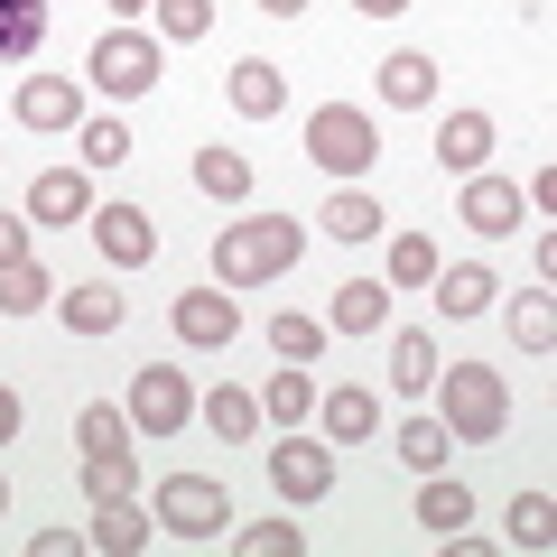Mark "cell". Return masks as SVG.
Masks as SVG:
<instances>
[{"label": "cell", "instance_id": "6da1fadb", "mask_svg": "<svg viewBox=\"0 0 557 557\" xmlns=\"http://www.w3.org/2000/svg\"><path fill=\"white\" fill-rule=\"evenodd\" d=\"M307 260V223L298 214H242L214 233V278L223 288H270Z\"/></svg>", "mask_w": 557, "mask_h": 557}, {"label": "cell", "instance_id": "7a4b0ae2", "mask_svg": "<svg viewBox=\"0 0 557 557\" xmlns=\"http://www.w3.org/2000/svg\"><path fill=\"white\" fill-rule=\"evenodd\" d=\"M428 391L446 399L437 418H446V437H456V446H493L502 428H511V391H502V372H493V362H446V372L428 381Z\"/></svg>", "mask_w": 557, "mask_h": 557}, {"label": "cell", "instance_id": "3957f363", "mask_svg": "<svg viewBox=\"0 0 557 557\" xmlns=\"http://www.w3.org/2000/svg\"><path fill=\"white\" fill-rule=\"evenodd\" d=\"M307 159H317L335 186H362L372 159H381L372 112H362V102H317V112H307Z\"/></svg>", "mask_w": 557, "mask_h": 557}, {"label": "cell", "instance_id": "277c9868", "mask_svg": "<svg viewBox=\"0 0 557 557\" xmlns=\"http://www.w3.org/2000/svg\"><path fill=\"white\" fill-rule=\"evenodd\" d=\"M84 75H94V94H102V102H139V94H159L168 47L149 38V28H102L94 57H84Z\"/></svg>", "mask_w": 557, "mask_h": 557}, {"label": "cell", "instance_id": "5b68a950", "mask_svg": "<svg viewBox=\"0 0 557 557\" xmlns=\"http://www.w3.org/2000/svg\"><path fill=\"white\" fill-rule=\"evenodd\" d=\"M121 409H131V437H177L186 418H196V381H186L177 362H139Z\"/></svg>", "mask_w": 557, "mask_h": 557}, {"label": "cell", "instance_id": "8992f818", "mask_svg": "<svg viewBox=\"0 0 557 557\" xmlns=\"http://www.w3.org/2000/svg\"><path fill=\"white\" fill-rule=\"evenodd\" d=\"M159 520L177 539H233V493L214 474H168L159 483Z\"/></svg>", "mask_w": 557, "mask_h": 557}, {"label": "cell", "instance_id": "52a82bcc", "mask_svg": "<svg viewBox=\"0 0 557 557\" xmlns=\"http://www.w3.org/2000/svg\"><path fill=\"white\" fill-rule=\"evenodd\" d=\"M270 493L278 502H325L335 493V446H307L298 428H288V437L270 446Z\"/></svg>", "mask_w": 557, "mask_h": 557}, {"label": "cell", "instance_id": "ba28073f", "mask_svg": "<svg viewBox=\"0 0 557 557\" xmlns=\"http://www.w3.org/2000/svg\"><path fill=\"white\" fill-rule=\"evenodd\" d=\"M94 251L112 260V270H139V260H159V223H149V205H94Z\"/></svg>", "mask_w": 557, "mask_h": 557}, {"label": "cell", "instance_id": "9c48e42d", "mask_svg": "<svg viewBox=\"0 0 557 557\" xmlns=\"http://www.w3.org/2000/svg\"><path fill=\"white\" fill-rule=\"evenodd\" d=\"M94 168H38L28 177V223H94Z\"/></svg>", "mask_w": 557, "mask_h": 557}, {"label": "cell", "instance_id": "30bf717a", "mask_svg": "<svg viewBox=\"0 0 557 557\" xmlns=\"http://www.w3.org/2000/svg\"><path fill=\"white\" fill-rule=\"evenodd\" d=\"M233 335H242V307L223 298V278H214V288H186V298H177V344H196V354H223Z\"/></svg>", "mask_w": 557, "mask_h": 557}, {"label": "cell", "instance_id": "8fae6325", "mask_svg": "<svg viewBox=\"0 0 557 557\" xmlns=\"http://www.w3.org/2000/svg\"><path fill=\"white\" fill-rule=\"evenodd\" d=\"M456 223H474L483 242L520 233V186H511V177H493V168H474V177H465V196H456Z\"/></svg>", "mask_w": 557, "mask_h": 557}, {"label": "cell", "instance_id": "7c38bea8", "mask_svg": "<svg viewBox=\"0 0 557 557\" xmlns=\"http://www.w3.org/2000/svg\"><path fill=\"white\" fill-rule=\"evenodd\" d=\"M10 112H20V131H75L84 121V84L75 75H28Z\"/></svg>", "mask_w": 557, "mask_h": 557}, {"label": "cell", "instance_id": "4fadbf2b", "mask_svg": "<svg viewBox=\"0 0 557 557\" xmlns=\"http://www.w3.org/2000/svg\"><path fill=\"white\" fill-rule=\"evenodd\" d=\"M57 307H65V335H121V317H131V298L112 278H75Z\"/></svg>", "mask_w": 557, "mask_h": 557}, {"label": "cell", "instance_id": "5bb4252c", "mask_svg": "<svg viewBox=\"0 0 557 557\" xmlns=\"http://www.w3.org/2000/svg\"><path fill=\"white\" fill-rule=\"evenodd\" d=\"M223 94H233V112H242V121H278V112H288V75H278L270 57H242Z\"/></svg>", "mask_w": 557, "mask_h": 557}, {"label": "cell", "instance_id": "9a60e30c", "mask_svg": "<svg viewBox=\"0 0 557 557\" xmlns=\"http://www.w3.org/2000/svg\"><path fill=\"white\" fill-rule=\"evenodd\" d=\"M84 548H102V557H139V548H149V511H139V493L94 502V530H84Z\"/></svg>", "mask_w": 557, "mask_h": 557}, {"label": "cell", "instance_id": "2e32d148", "mask_svg": "<svg viewBox=\"0 0 557 557\" xmlns=\"http://www.w3.org/2000/svg\"><path fill=\"white\" fill-rule=\"evenodd\" d=\"M483 159H493V112H446V131H437V168H446V177H474Z\"/></svg>", "mask_w": 557, "mask_h": 557}, {"label": "cell", "instance_id": "e0dca14e", "mask_svg": "<svg viewBox=\"0 0 557 557\" xmlns=\"http://www.w3.org/2000/svg\"><path fill=\"white\" fill-rule=\"evenodd\" d=\"M317 418H325V437H335V446H362L381 428V399H372V381H344V391L317 399Z\"/></svg>", "mask_w": 557, "mask_h": 557}, {"label": "cell", "instance_id": "ac0fdd59", "mask_svg": "<svg viewBox=\"0 0 557 557\" xmlns=\"http://www.w3.org/2000/svg\"><path fill=\"white\" fill-rule=\"evenodd\" d=\"M428 288H437V307H446V317H483V307H493L502 298V278L493 270H483V260H456V270H446V260H437V278H428Z\"/></svg>", "mask_w": 557, "mask_h": 557}, {"label": "cell", "instance_id": "d6986e66", "mask_svg": "<svg viewBox=\"0 0 557 557\" xmlns=\"http://www.w3.org/2000/svg\"><path fill=\"white\" fill-rule=\"evenodd\" d=\"M381 102H391V112H428V102H437V65L418 57V47L381 57Z\"/></svg>", "mask_w": 557, "mask_h": 557}, {"label": "cell", "instance_id": "ffe728a7", "mask_svg": "<svg viewBox=\"0 0 557 557\" xmlns=\"http://www.w3.org/2000/svg\"><path fill=\"white\" fill-rule=\"evenodd\" d=\"M381 317H391V288L381 278H344L335 307H325V335H372Z\"/></svg>", "mask_w": 557, "mask_h": 557}, {"label": "cell", "instance_id": "44dd1931", "mask_svg": "<svg viewBox=\"0 0 557 557\" xmlns=\"http://www.w3.org/2000/svg\"><path fill=\"white\" fill-rule=\"evenodd\" d=\"M196 418L214 428L223 446H251V437H260V399H251V391H233V381H223V391H205V399H196Z\"/></svg>", "mask_w": 557, "mask_h": 557}, {"label": "cell", "instance_id": "7402d4cb", "mask_svg": "<svg viewBox=\"0 0 557 557\" xmlns=\"http://www.w3.org/2000/svg\"><path fill=\"white\" fill-rule=\"evenodd\" d=\"M317 223H325V242H372L381 205H372V186H335V196L317 205Z\"/></svg>", "mask_w": 557, "mask_h": 557}, {"label": "cell", "instance_id": "603a6c76", "mask_svg": "<svg viewBox=\"0 0 557 557\" xmlns=\"http://www.w3.org/2000/svg\"><path fill=\"white\" fill-rule=\"evenodd\" d=\"M465 520H474V493H465L456 474H428V483H418V530H428V539L465 530Z\"/></svg>", "mask_w": 557, "mask_h": 557}, {"label": "cell", "instance_id": "cb8c5ba5", "mask_svg": "<svg viewBox=\"0 0 557 557\" xmlns=\"http://www.w3.org/2000/svg\"><path fill=\"white\" fill-rule=\"evenodd\" d=\"M196 186H205L214 205H242V196H251V159L214 139V149H196Z\"/></svg>", "mask_w": 557, "mask_h": 557}, {"label": "cell", "instance_id": "d4e9b609", "mask_svg": "<svg viewBox=\"0 0 557 557\" xmlns=\"http://www.w3.org/2000/svg\"><path fill=\"white\" fill-rule=\"evenodd\" d=\"M307 409H317V381H307V362L270 372V391H260V418H278V428H307Z\"/></svg>", "mask_w": 557, "mask_h": 557}, {"label": "cell", "instance_id": "484cf974", "mask_svg": "<svg viewBox=\"0 0 557 557\" xmlns=\"http://www.w3.org/2000/svg\"><path fill=\"white\" fill-rule=\"evenodd\" d=\"M75 149H84V168H121V159H131V121H121V112H84L75 121Z\"/></svg>", "mask_w": 557, "mask_h": 557}, {"label": "cell", "instance_id": "4316f807", "mask_svg": "<svg viewBox=\"0 0 557 557\" xmlns=\"http://www.w3.org/2000/svg\"><path fill=\"white\" fill-rule=\"evenodd\" d=\"M511 344H520V354H548V344H557V307H548V278H539L530 298H511Z\"/></svg>", "mask_w": 557, "mask_h": 557}, {"label": "cell", "instance_id": "83f0119b", "mask_svg": "<svg viewBox=\"0 0 557 557\" xmlns=\"http://www.w3.org/2000/svg\"><path fill=\"white\" fill-rule=\"evenodd\" d=\"M47 38V0H0V65H20Z\"/></svg>", "mask_w": 557, "mask_h": 557}, {"label": "cell", "instance_id": "f1b7e54d", "mask_svg": "<svg viewBox=\"0 0 557 557\" xmlns=\"http://www.w3.org/2000/svg\"><path fill=\"white\" fill-rule=\"evenodd\" d=\"M446 418H409V428H399V465H409V474H446Z\"/></svg>", "mask_w": 557, "mask_h": 557}, {"label": "cell", "instance_id": "f546056e", "mask_svg": "<svg viewBox=\"0 0 557 557\" xmlns=\"http://www.w3.org/2000/svg\"><path fill=\"white\" fill-rule=\"evenodd\" d=\"M149 20H159V47H196L214 28V0H149Z\"/></svg>", "mask_w": 557, "mask_h": 557}, {"label": "cell", "instance_id": "4dcf8cb0", "mask_svg": "<svg viewBox=\"0 0 557 557\" xmlns=\"http://www.w3.org/2000/svg\"><path fill=\"white\" fill-rule=\"evenodd\" d=\"M84 493H94V502L139 493V465H131V446H102V456H84Z\"/></svg>", "mask_w": 557, "mask_h": 557}, {"label": "cell", "instance_id": "1f68e13d", "mask_svg": "<svg viewBox=\"0 0 557 557\" xmlns=\"http://www.w3.org/2000/svg\"><path fill=\"white\" fill-rule=\"evenodd\" d=\"M47 298H57V288H47L38 260H10V270H0V317H38Z\"/></svg>", "mask_w": 557, "mask_h": 557}, {"label": "cell", "instance_id": "d6a6232c", "mask_svg": "<svg viewBox=\"0 0 557 557\" xmlns=\"http://www.w3.org/2000/svg\"><path fill=\"white\" fill-rule=\"evenodd\" d=\"M391 381H399V391H428V381H437V335H418V325H409V335L391 344Z\"/></svg>", "mask_w": 557, "mask_h": 557}, {"label": "cell", "instance_id": "836d02e7", "mask_svg": "<svg viewBox=\"0 0 557 557\" xmlns=\"http://www.w3.org/2000/svg\"><path fill=\"white\" fill-rule=\"evenodd\" d=\"M437 278V242L428 233H391V288H428Z\"/></svg>", "mask_w": 557, "mask_h": 557}, {"label": "cell", "instance_id": "e575fe53", "mask_svg": "<svg viewBox=\"0 0 557 557\" xmlns=\"http://www.w3.org/2000/svg\"><path fill=\"white\" fill-rule=\"evenodd\" d=\"M548 539H557V502H548V493H520V502H511V548L539 557Z\"/></svg>", "mask_w": 557, "mask_h": 557}, {"label": "cell", "instance_id": "d590c367", "mask_svg": "<svg viewBox=\"0 0 557 557\" xmlns=\"http://www.w3.org/2000/svg\"><path fill=\"white\" fill-rule=\"evenodd\" d=\"M75 437H84V456H102V446H131V409H121V399H94V409L75 418Z\"/></svg>", "mask_w": 557, "mask_h": 557}, {"label": "cell", "instance_id": "8d00e7d4", "mask_svg": "<svg viewBox=\"0 0 557 557\" xmlns=\"http://www.w3.org/2000/svg\"><path fill=\"white\" fill-rule=\"evenodd\" d=\"M270 344H278V362H317L325 354V325L288 307V317H270Z\"/></svg>", "mask_w": 557, "mask_h": 557}, {"label": "cell", "instance_id": "74e56055", "mask_svg": "<svg viewBox=\"0 0 557 557\" xmlns=\"http://www.w3.org/2000/svg\"><path fill=\"white\" fill-rule=\"evenodd\" d=\"M307 539H298V520H251L242 530V557H298Z\"/></svg>", "mask_w": 557, "mask_h": 557}, {"label": "cell", "instance_id": "f35d334b", "mask_svg": "<svg viewBox=\"0 0 557 557\" xmlns=\"http://www.w3.org/2000/svg\"><path fill=\"white\" fill-rule=\"evenodd\" d=\"M10 260H28V223L20 214H0V270H10Z\"/></svg>", "mask_w": 557, "mask_h": 557}, {"label": "cell", "instance_id": "ab89813d", "mask_svg": "<svg viewBox=\"0 0 557 557\" xmlns=\"http://www.w3.org/2000/svg\"><path fill=\"white\" fill-rule=\"evenodd\" d=\"M20 437V391H10V381H0V446Z\"/></svg>", "mask_w": 557, "mask_h": 557}, {"label": "cell", "instance_id": "60d3db41", "mask_svg": "<svg viewBox=\"0 0 557 557\" xmlns=\"http://www.w3.org/2000/svg\"><path fill=\"white\" fill-rule=\"evenodd\" d=\"M362 20H399V10H409V0H354Z\"/></svg>", "mask_w": 557, "mask_h": 557}, {"label": "cell", "instance_id": "b9f144b4", "mask_svg": "<svg viewBox=\"0 0 557 557\" xmlns=\"http://www.w3.org/2000/svg\"><path fill=\"white\" fill-rule=\"evenodd\" d=\"M112 20H121V28H131V20H149V0H112Z\"/></svg>", "mask_w": 557, "mask_h": 557}, {"label": "cell", "instance_id": "7bdbcfd3", "mask_svg": "<svg viewBox=\"0 0 557 557\" xmlns=\"http://www.w3.org/2000/svg\"><path fill=\"white\" fill-rule=\"evenodd\" d=\"M260 10H270V20H298V10H307V0H260Z\"/></svg>", "mask_w": 557, "mask_h": 557}, {"label": "cell", "instance_id": "ee69618b", "mask_svg": "<svg viewBox=\"0 0 557 557\" xmlns=\"http://www.w3.org/2000/svg\"><path fill=\"white\" fill-rule=\"evenodd\" d=\"M0 520H10V474H0Z\"/></svg>", "mask_w": 557, "mask_h": 557}]
</instances>
